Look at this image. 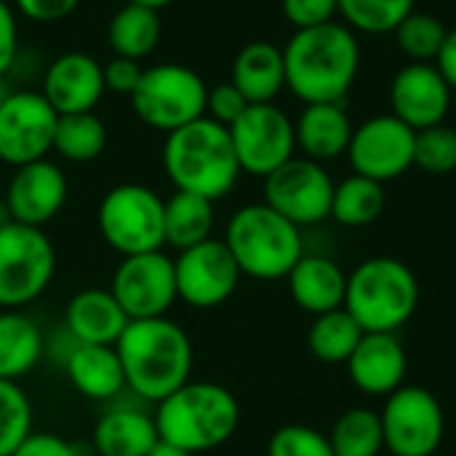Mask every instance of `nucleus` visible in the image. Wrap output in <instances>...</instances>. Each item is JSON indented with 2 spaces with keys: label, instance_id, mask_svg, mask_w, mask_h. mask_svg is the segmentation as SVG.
<instances>
[{
  "label": "nucleus",
  "instance_id": "nucleus-1",
  "mask_svg": "<svg viewBox=\"0 0 456 456\" xmlns=\"http://www.w3.org/2000/svg\"><path fill=\"white\" fill-rule=\"evenodd\" d=\"M286 88L305 104L345 102L358 80L361 43L342 24L329 21L310 29H297L283 45Z\"/></svg>",
  "mask_w": 456,
  "mask_h": 456
},
{
  "label": "nucleus",
  "instance_id": "nucleus-2",
  "mask_svg": "<svg viewBox=\"0 0 456 456\" xmlns=\"http://www.w3.org/2000/svg\"><path fill=\"white\" fill-rule=\"evenodd\" d=\"M115 350L123 363L126 390L142 403H160L190 382L192 339L168 315L128 321Z\"/></svg>",
  "mask_w": 456,
  "mask_h": 456
},
{
  "label": "nucleus",
  "instance_id": "nucleus-3",
  "mask_svg": "<svg viewBox=\"0 0 456 456\" xmlns=\"http://www.w3.org/2000/svg\"><path fill=\"white\" fill-rule=\"evenodd\" d=\"M163 171L179 192H192L214 203L227 198L243 174L230 128L206 115L166 134Z\"/></svg>",
  "mask_w": 456,
  "mask_h": 456
},
{
  "label": "nucleus",
  "instance_id": "nucleus-4",
  "mask_svg": "<svg viewBox=\"0 0 456 456\" xmlns=\"http://www.w3.org/2000/svg\"><path fill=\"white\" fill-rule=\"evenodd\" d=\"M155 428L160 441L190 454H206L224 446L240 428V403L235 393L216 382H187L155 403Z\"/></svg>",
  "mask_w": 456,
  "mask_h": 456
},
{
  "label": "nucleus",
  "instance_id": "nucleus-5",
  "mask_svg": "<svg viewBox=\"0 0 456 456\" xmlns=\"http://www.w3.org/2000/svg\"><path fill=\"white\" fill-rule=\"evenodd\" d=\"M419 307L417 273L395 256H371L347 275L345 310L363 334H398Z\"/></svg>",
  "mask_w": 456,
  "mask_h": 456
},
{
  "label": "nucleus",
  "instance_id": "nucleus-6",
  "mask_svg": "<svg viewBox=\"0 0 456 456\" xmlns=\"http://www.w3.org/2000/svg\"><path fill=\"white\" fill-rule=\"evenodd\" d=\"M222 240L240 273L254 281H283L305 256L302 230L265 200L240 206L230 216Z\"/></svg>",
  "mask_w": 456,
  "mask_h": 456
},
{
  "label": "nucleus",
  "instance_id": "nucleus-7",
  "mask_svg": "<svg viewBox=\"0 0 456 456\" xmlns=\"http://www.w3.org/2000/svg\"><path fill=\"white\" fill-rule=\"evenodd\" d=\"M166 200L147 184H118L99 200L96 227L102 240L120 256L160 251L166 246L163 230Z\"/></svg>",
  "mask_w": 456,
  "mask_h": 456
},
{
  "label": "nucleus",
  "instance_id": "nucleus-8",
  "mask_svg": "<svg viewBox=\"0 0 456 456\" xmlns=\"http://www.w3.org/2000/svg\"><path fill=\"white\" fill-rule=\"evenodd\" d=\"M206 80L184 64H152L142 72L131 94L136 118L163 134H171L206 115Z\"/></svg>",
  "mask_w": 456,
  "mask_h": 456
},
{
  "label": "nucleus",
  "instance_id": "nucleus-9",
  "mask_svg": "<svg viewBox=\"0 0 456 456\" xmlns=\"http://www.w3.org/2000/svg\"><path fill=\"white\" fill-rule=\"evenodd\" d=\"M56 275V248L45 230L11 222L0 227V307L21 310L40 299Z\"/></svg>",
  "mask_w": 456,
  "mask_h": 456
},
{
  "label": "nucleus",
  "instance_id": "nucleus-10",
  "mask_svg": "<svg viewBox=\"0 0 456 456\" xmlns=\"http://www.w3.org/2000/svg\"><path fill=\"white\" fill-rule=\"evenodd\" d=\"M385 449L393 456H433L446 436L441 401L417 385H403L385 398L379 411Z\"/></svg>",
  "mask_w": 456,
  "mask_h": 456
},
{
  "label": "nucleus",
  "instance_id": "nucleus-11",
  "mask_svg": "<svg viewBox=\"0 0 456 456\" xmlns=\"http://www.w3.org/2000/svg\"><path fill=\"white\" fill-rule=\"evenodd\" d=\"M334 187L337 182L323 163L294 155L265 176V203L305 230L331 219Z\"/></svg>",
  "mask_w": 456,
  "mask_h": 456
},
{
  "label": "nucleus",
  "instance_id": "nucleus-12",
  "mask_svg": "<svg viewBox=\"0 0 456 456\" xmlns=\"http://www.w3.org/2000/svg\"><path fill=\"white\" fill-rule=\"evenodd\" d=\"M110 291L128 321L163 318L179 302L174 259L163 248L123 256L112 273Z\"/></svg>",
  "mask_w": 456,
  "mask_h": 456
},
{
  "label": "nucleus",
  "instance_id": "nucleus-13",
  "mask_svg": "<svg viewBox=\"0 0 456 456\" xmlns=\"http://www.w3.org/2000/svg\"><path fill=\"white\" fill-rule=\"evenodd\" d=\"M230 139L243 174L270 176L297 155L294 120L278 104H248L230 126Z\"/></svg>",
  "mask_w": 456,
  "mask_h": 456
},
{
  "label": "nucleus",
  "instance_id": "nucleus-14",
  "mask_svg": "<svg viewBox=\"0 0 456 456\" xmlns=\"http://www.w3.org/2000/svg\"><path fill=\"white\" fill-rule=\"evenodd\" d=\"M59 115L40 91H11L0 102V160L19 168L53 150Z\"/></svg>",
  "mask_w": 456,
  "mask_h": 456
},
{
  "label": "nucleus",
  "instance_id": "nucleus-15",
  "mask_svg": "<svg viewBox=\"0 0 456 456\" xmlns=\"http://www.w3.org/2000/svg\"><path fill=\"white\" fill-rule=\"evenodd\" d=\"M414 144L417 131L398 120L393 112L374 115L355 126L347 147V160L353 166V174L385 184L401 179L409 168H414Z\"/></svg>",
  "mask_w": 456,
  "mask_h": 456
},
{
  "label": "nucleus",
  "instance_id": "nucleus-16",
  "mask_svg": "<svg viewBox=\"0 0 456 456\" xmlns=\"http://www.w3.org/2000/svg\"><path fill=\"white\" fill-rule=\"evenodd\" d=\"M176 294L195 310L222 307L240 286V267L230 248L219 238H208L192 248H184L174 259Z\"/></svg>",
  "mask_w": 456,
  "mask_h": 456
},
{
  "label": "nucleus",
  "instance_id": "nucleus-17",
  "mask_svg": "<svg viewBox=\"0 0 456 456\" xmlns=\"http://www.w3.org/2000/svg\"><path fill=\"white\" fill-rule=\"evenodd\" d=\"M452 86L436 64L409 61L390 80V110L409 128L441 126L452 110Z\"/></svg>",
  "mask_w": 456,
  "mask_h": 456
},
{
  "label": "nucleus",
  "instance_id": "nucleus-18",
  "mask_svg": "<svg viewBox=\"0 0 456 456\" xmlns=\"http://www.w3.org/2000/svg\"><path fill=\"white\" fill-rule=\"evenodd\" d=\"M69 195V184L64 171L51 160H35L19 166L5 187V203L13 222L27 227H45L59 216Z\"/></svg>",
  "mask_w": 456,
  "mask_h": 456
},
{
  "label": "nucleus",
  "instance_id": "nucleus-19",
  "mask_svg": "<svg viewBox=\"0 0 456 456\" xmlns=\"http://www.w3.org/2000/svg\"><path fill=\"white\" fill-rule=\"evenodd\" d=\"M104 91V64L96 61L91 53L67 51L51 59L43 69L40 94L48 99L56 115L94 112Z\"/></svg>",
  "mask_w": 456,
  "mask_h": 456
},
{
  "label": "nucleus",
  "instance_id": "nucleus-20",
  "mask_svg": "<svg viewBox=\"0 0 456 456\" xmlns=\"http://www.w3.org/2000/svg\"><path fill=\"white\" fill-rule=\"evenodd\" d=\"M347 377L369 398H387L406 385L409 355L398 334H363L350 355Z\"/></svg>",
  "mask_w": 456,
  "mask_h": 456
},
{
  "label": "nucleus",
  "instance_id": "nucleus-21",
  "mask_svg": "<svg viewBox=\"0 0 456 456\" xmlns=\"http://www.w3.org/2000/svg\"><path fill=\"white\" fill-rule=\"evenodd\" d=\"M353 131L355 126L350 120L345 102L305 104V110L294 120L297 150L318 163H329L347 155Z\"/></svg>",
  "mask_w": 456,
  "mask_h": 456
},
{
  "label": "nucleus",
  "instance_id": "nucleus-22",
  "mask_svg": "<svg viewBox=\"0 0 456 456\" xmlns=\"http://www.w3.org/2000/svg\"><path fill=\"white\" fill-rule=\"evenodd\" d=\"M286 281L294 305L313 318L345 307L347 273L331 256L305 254L286 275Z\"/></svg>",
  "mask_w": 456,
  "mask_h": 456
},
{
  "label": "nucleus",
  "instance_id": "nucleus-23",
  "mask_svg": "<svg viewBox=\"0 0 456 456\" xmlns=\"http://www.w3.org/2000/svg\"><path fill=\"white\" fill-rule=\"evenodd\" d=\"M126 326L128 315L110 289H83L69 299L64 310V329L77 345L115 347Z\"/></svg>",
  "mask_w": 456,
  "mask_h": 456
},
{
  "label": "nucleus",
  "instance_id": "nucleus-24",
  "mask_svg": "<svg viewBox=\"0 0 456 456\" xmlns=\"http://www.w3.org/2000/svg\"><path fill=\"white\" fill-rule=\"evenodd\" d=\"M61 366L69 385L88 401L110 403L126 393L123 363L110 345H75Z\"/></svg>",
  "mask_w": 456,
  "mask_h": 456
},
{
  "label": "nucleus",
  "instance_id": "nucleus-25",
  "mask_svg": "<svg viewBox=\"0 0 456 456\" xmlns=\"http://www.w3.org/2000/svg\"><path fill=\"white\" fill-rule=\"evenodd\" d=\"M160 441L155 417L142 406H112L99 417L91 436L96 456H147Z\"/></svg>",
  "mask_w": 456,
  "mask_h": 456
},
{
  "label": "nucleus",
  "instance_id": "nucleus-26",
  "mask_svg": "<svg viewBox=\"0 0 456 456\" xmlns=\"http://www.w3.org/2000/svg\"><path fill=\"white\" fill-rule=\"evenodd\" d=\"M230 83L246 96L248 104H270L286 88V64L283 48L254 40L243 45L232 61Z\"/></svg>",
  "mask_w": 456,
  "mask_h": 456
},
{
  "label": "nucleus",
  "instance_id": "nucleus-27",
  "mask_svg": "<svg viewBox=\"0 0 456 456\" xmlns=\"http://www.w3.org/2000/svg\"><path fill=\"white\" fill-rule=\"evenodd\" d=\"M45 355L40 326L21 310H0V379H24Z\"/></svg>",
  "mask_w": 456,
  "mask_h": 456
},
{
  "label": "nucleus",
  "instance_id": "nucleus-28",
  "mask_svg": "<svg viewBox=\"0 0 456 456\" xmlns=\"http://www.w3.org/2000/svg\"><path fill=\"white\" fill-rule=\"evenodd\" d=\"M163 35L160 13L155 8L139 5V3H126L123 8L115 11V16L107 24V43L115 56L123 59H147Z\"/></svg>",
  "mask_w": 456,
  "mask_h": 456
},
{
  "label": "nucleus",
  "instance_id": "nucleus-29",
  "mask_svg": "<svg viewBox=\"0 0 456 456\" xmlns=\"http://www.w3.org/2000/svg\"><path fill=\"white\" fill-rule=\"evenodd\" d=\"M214 222H216L214 200L176 190L166 200V211H163L166 246L184 251L208 240L214 238Z\"/></svg>",
  "mask_w": 456,
  "mask_h": 456
},
{
  "label": "nucleus",
  "instance_id": "nucleus-30",
  "mask_svg": "<svg viewBox=\"0 0 456 456\" xmlns=\"http://www.w3.org/2000/svg\"><path fill=\"white\" fill-rule=\"evenodd\" d=\"M385 211V184L350 174L347 179L337 182L334 200H331V219L342 227H369L374 224Z\"/></svg>",
  "mask_w": 456,
  "mask_h": 456
},
{
  "label": "nucleus",
  "instance_id": "nucleus-31",
  "mask_svg": "<svg viewBox=\"0 0 456 456\" xmlns=\"http://www.w3.org/2000/svg\"><path fill=\"white\" fill-rule=\"evenodd\" d=\"M361 339H363V329L355 323V318L345 307H339V310L313 318L310 331H307V350L321 363L337 366V363L350 361Z\"/></svg>",
  "mask_w": 456,
  "mask_h": 456
},
{
  "label": "nucleus",
  "instance_id": "nucleus-32",
  "mask_svg": "<svg viewBox=\"0 0 456 456\" xmlns=\"http://www.w3.org/2000/svg\"><path fill=\"white\" fill-rule=\"evenodd\" d=\"M110 134L96 112L59 115L53 134V152L69 163H91L107 150Z\"/></svg>",
  "mask_w": 456,
  "mask_h": 456
},
{
  "label": "nucleus",
  "instance_id": "nucleus-33",
  "mask_svg": "<svg viewBox=\"0 0 456 456\" xmlns=\"http://www.w3.org/2000/svg\"><path fill=\"white\" fill-rule=\"evenodd\" d=\"M326 436L334 456H379L385 452L379 411L366 406H355L339 414L331 433Z\"/></svg>",
  "mask_w": 456,
  "mask_h": 456
},
{
  "label": "nucleus",
  "instance_id": "nucleus-34",
  "mask_svg": "<svg viewBox=\"0 0 456 456\" xmlns=\"http://www.w3.org/2000/svg\"><path fill=\"white\" fill-rule=\"evenodd\" d=\"M342 24L353 32L366 35H387L417 11V0H337Z\"/></svg>",
  "mask_w": 456,
  "mask_h": 456
},
{
  "label": "nucleus",
  "instance_id": "nucleus-35",
  "mask_svg": "<svg viewBox=\"0 0 456 456\" xmlns=\"http://www.w3.org/2000/svg\"><path fill=\"white\" fill-rule=\"evenodd\" d=\"M395 43L398 48L411 59V61H425V64H436L449 29L444 27V21L433 13L425 11H411L398 27H395Z\"/></svg>",
  "mask_w": 456,
  "mask_h": 456
},
{
  "label": "nucleus",
  "instance_id": "nucleus-36",
  "mask_svg": "<svg viewBox=\"0 0 456 456\" xmlns=\"http://www.w3.org/2000/svg\"><path fill=\"white\" fill-rule=\"evenodd\" d=\"M32 433V403L19 382L0 379V456H11Z\"/></svg>",
  "mask_w": 456,
  "mask_h": 456
},
{
  "label": "nucleus",
  "instance_id": "nucleus-37",
  "mask_svg": "<svg viewBox=\"0 0 456 456\" xmlns=\"http://www.w3.org/2000/svg\"><path fill=\"white\" fill-rule=\"evenodd\" d=\"M414 166L433 176L456 171V128L441 123V126L417 131Z\"/></svg>",
  "mask_w": 456,
  "mask_h": 456
},
{
  "label": "nucleus",
  "instance_id": "nucleus-38",
  "mask_svg": "<svg viewBox=\"0 0 456 456\" xmlns=\"http://www.w3.org/2000/svg\"><path fill=\"white\" fill-rule=\"evenodd\" d=\"M267 456H334L329 436L310 425H283L267 441Z\"/></svg>",
  "mask_w": 456,
  "mask_h": 456
},
{
  "label": "nucleus",
  "instance_id": "nucleus-39",
  "mask_svg": "<svg viewBox=\"0 0 456 456\" xmlns=\"http://www.w3.org/2000/svg\"><path fill=\"white\" fill-rule=\"evenodd\" d=\"M283 16L294 29H310L334 21L339 16L337 0H281Z\"/></svg>",
  "mask_w": 456,
  "mask_h": 456
},
{
  "label": "nucleus",
  "instance_id": "nucleus-40",
  "mask_svg": "<svg viewBox=\"0 0 456 456\" xmlns=\"http://www.w3.org/2000/svg\"><path fill=\"white\" fill-rule=\"evenodd\" d=\"M248 102L246 96L227 80V83H219L214 88H208V96H206V118L222 123V126H232L243 112H246Z\"/></svg>",
  "mask_w": 456,
  "mask_h": 456
},
{
  "label": "nucleus",
  "instance_id": "nucleus-41",
  "mask_svg": "<svg viewBox=\"0 0 456 456\" xmlns=\"http://www.w3.org/2000/svg\"><path fill=\"white\" fill-rule=\"evenodd\" d=\"M88 452H83L80 444H72L56 433H29L21 446L11 456H83Z\"/></svg>",
  "mask_w": 456,
  "mask_h": 456
},
{
  "label": "nucleus",
  "instance_id": "nucleus-42",
  "mask_svg": "<svg viewBox=\"0 0 456 456\" xmlns=\"http://www.w3.org/2000/svg\"><path fill=\"white\" fill-rule=\"evenodd\" d=\"M142 64L134 61V59H123V56H112L107 64H104V86L107 91L112 94H123V96H131L134 88L139 86L142 80Z\"/></svg>",
  "mask_w": 456,
  "mask_h": 456
},
{
  "label": "nucleus",
  "instance_id": "nucleus-43",
  "mask_svg": "<svg viewBox=\"0 0 456 456\" xmlns=\"http://www.w3.org/2000/svg\"><path fill=\"white\" fill-rule=\"evenodd\" d=\"M19 56V19L16 8L0 0V77H5Z\"/></svg>",
  "mask_w": 456,
  "mask_h": 456
},
{
  "label": "nucleus",
  "instance_id": "nucleus-44",
  "mask_svg": "<svg viewBox=\"0 0 456 456\" xmlns=\"http://www.w3.org/2000/svg\"><path fill=\"white\" fill-rule=\"evenodd\" d=\"M77 3L80 0H13L16 11L37 24H53L67 19L77 8Z\"/></svg>",
  "mask_w": 456,
  "mask_h": 456
},
{
  "label": "nucleus",
  "instance_id": "nucleus-45",
  "mask_svg": "<svg viewBox=\"0 0 456 456\" xmlns=\"http://www.w3.org/2000/svg\"><path fill=\"white\" fill-rule=\"evenodd\" d=\"M436 67L441 69V75L446 77V83L452 86V91H456V27L449 29L446 35V43L436 59Z\"/></svg>",
  "mask_w": 456,
  "mask_h": 456
},
{
  "label": "nucleus",
  "instance_id": "nucleus-46",
  "mask_svg": "<svg viewBox=\"0 0 456 456\" xmlns=\"http://www.w3.org/2000/svg\"><path fill=\"white\" fill-rule=\"evenodd\" d=\"M147 456H195V454H190V452H184V449H179V446H174V444L158 441V444L152 446V452H150Z\"/></svg>",
  "mask_w": 456,
  "mask_h": 456
},
{
  "label": "nucleus",
  "instance_id": "nucleus-47",
  "mask_svg": "<svg viewBox=\"0 0 456 456\" xmlns=\"http://www.w3.org/2000/svg\"><path fill=\"white\" fill-rule=\"evenodd\" d=\"M128 3H139V5H147V8H155V11H160V8L171 5L174 0H128Z\"/></svg>",
  "mask_w": 456,
  "mask_h": 456
},
{
  "label": "nucleus",
  "instance_id": "nucleus-48",
  "mask_svg": "<svg viewBox=\"0 0 456 456\" xmlns=\"http://www.w3.org/2000/svg\"><path fill=\"white\" fill-rule=\"evenodd\" d=\"M13 222V216H11V211H8V203H5V198H0V227H5V224H11Z\"/></svg>",
  "mask_w": 456,
  "mask_h": 456
}]
</instances>
